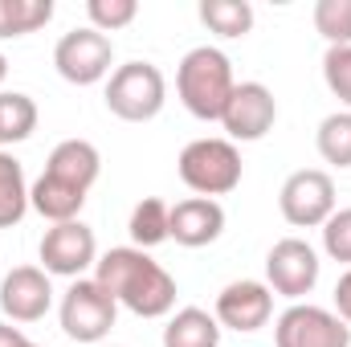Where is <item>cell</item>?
<instances>
[{
	"mask_svg": "<svg viewBox=\"0 0 351 347\" xmlns=\"http://www.w3.org/2000/svg\"><path fill=\"white\" fill-rule=\"evenodd\" d=\"M94 282L139 319H164L176 311V278L147 250H106L94 265Z\"/></svg>",
	"mask_w": 351,
	"mask_h": 347,
	"instance_id": "6da1fadb",
	"label": "cell"
},
{
	"mask_svg": "<svg viewBox=\"0 0 351 347\" xmlns=\"http://www.w3.org/2000/svg\"><path fill=\"white\" fill-rule=\"evenodd\" d=\"M233 86H237L233 62L217 45H196L176 66V94H180L184 110L200 123H221Z\"/></svg>",
	"mask_w": 351,
	"mask_h": 347,
	"instance_id": "7a4b0ae2",
	"label": "cell"
},
{
	"mask_svg": "<svg viewBox=\"0 0 351 347\" xmlns=\"http://www.w3.org/2000/svg\"><path fill=\"white\" fill-rule=\"evenodd\" d=\"M168 102L164 70L152 62H127L114 66L106 78V110L123 123H152Z\"/></svg>",
	"mask_w": 351,
	"mask_h": 347,
	"instance_id": "3957f363",
	"label": "cell"
},
{
	"mask_svg": "<svg viewBox=\"0 0 351 347\" xmlns=\"http://www.w3.org/2000/svg\"><path fill=\"white\" fill-rule=\"evenodd\" d=\"M180 180L196 192V196H229L241 184V152L229 139H192L180 160H176Z\"/></svg>",
	"mask_w": 351,
	"mask_h": 347,
	"instance_id": "277c9868",
	"label": "cell"
},
{
	"mask_svg": "<svg viewBox=\"0 0 351 347\" xmlns=\"http://www.w3.org/2000/svg\"><path fill=\"white\" fill-rule=\"evenodd\" d=\"M58 319H62V331H66L74 344H98V339H106V335L114 331L119 302H114L94 278H78V282L62 294Z\"/></svg>",
	"mask_w": 351,
	"mask_h": 347,
	"instance_id": "5b68a950",
	"label": "cell"
},
{
	"mask_svg": "<svg viewBox=\"0 0 351 347\" xmlns=\"http://www.w3.org/2000/svg\"><path fill=\"white\" fill-rule=\"evenodd\" d=\"M110 66H114V41L90 25L62 33V41L53 45V70L70 86H94L110 78Z\"/></svg>",
	"mask_w": 351,
	"mask_h": 347,
	"instance_id": "8992f818",
	"label": "cell"
},
{
	"mask_svg": "<svg viewBox=\"0 0 351 347\" xmlns=\"http://www.w3.org/2000/svg\"><path fill=\"white\" fill-rule=\"evenodd\" d=\"M278 208L294 229H323L335 213V180L323 168H298L286 176L278 192Z\"/></svg>",
	"mask_w": 351,
	"mask_h": 347,
	"instance_id": "52a82bcc",
	"label": "cell"
},
{
	"mask_svg": "<svg viewBox=\"0 0 351 347\" xmlns=\"http://www.w3.org/2000/svg\"><path fill=\"white\" fill-rule=\"evenodd\" d=\"M274 347H351V327L327 307L294 302L274 323Z\"/></svg>",
	"mask_w": 351,
	"mask_h": 347,
	"instance_id": "ba28073f",
	"label": "cell"
},
{
	"mask_svg": "<svg viewBox=\"0 0 351 347\" xmlns=\"http://www.w3.org/2000/svg\"><path fill=\"white\" fill-rule=\"evenodd\" d=\"M319 270H323V261L302 237H282L265 254V286L290 302H302L319 286Z\"/></svg>",
	"mask_w": 351,
	"mask_h": 347,
	"instance_id": "9c48e42d",
	"label": "cell"
},
{
	"mask_svg": "<svg viewBox=\"0 0 351 347\" xmlns=\"http://www.w3.org/2000/svg\"><path fill=\"white\" fill-rule=\"evenodd\" d=\"M41 270L53 274V278H82L90 265H98V241H94V229L86 221H62V225H49L41 246Z\"/></svg>",
	"mask_w": 351,
	"mask_h": 347,
	"instance_id": "30bf717a",
	"label": "cell"
},
{
	"mask_svg": "<svg viewBox=\"0 0 351 347\" xmlns=\"http://www.w3.org/2000/svg\"><path fill=\"white\" fill-rule=\"evenodd\" d=\"M274 123H278L274 90L262 86V82H237L229 102H225V115H221L229 143H258L274 131Z\"/></svg>",
	"mask_w": 351,
	"mask_h": 347,
	"instance_id": "8fae6325",
	"label": "cell"
},
{
	"mask_svg": "<svg viewBox=\"0 0 351 347\" xmlns=\"http://www.w3.org/2000/svg\"><path fill=\"white\" fill-rule=\"evenodd\" d=\"M213 315H217L221 327L241 331V335H254V331H262L265 323L274 319V290H269L265 282H254V278L229 282V286L217 294Z\"/></svg>",
	"mask_w": 351,
	"mask_h": 347,
	"instance_id": "7c38bea8",
	"label": "cell"
},
{
	"mask_svg": "<svg viewBox=\"0 0 351 347\" xmlns=\"http://www.w3.org/2000/svg\"><path fill=\"white\" fill-rule=\"evenodd\" d=\"M53 307V282L41 265H16L0 282V311L8 323H37Z\"/></svg>",
	"mask_w": 351,
	"mask_h": 347,
	"instance_id": "4fadbf2b",
	"label": "cell"
},
{
	"mask_svg": "<svg viewBox=\"0 0 351 347\" xmlns=\"http://www.w3.org/2000/svg\"><path fill=\"white\" fill-rule=\"evenodd\" d=\"M225 233V208L221 200H208V196H188V200H176L168 208V237L184 250H200V246H213L217 237Z\"/></svg>",
	"mask_w": 351,
	"mask_h": 347,
	"instance_id": "5bb4252c",
	"label": "cell"
},
{
	"mask_svg": "<svg viewBox=\"0 0 351 347\" xmlns=\"http://www.w3.org/2000/svg\"><path fill=\"white\" fill-rule=\"evenodd\" d=\"M45 172L58 176V180H66V184H74V188H82V192H90L94 180H98V172H102V156H98V147H94L90 139H62V143L49 152Z\"/></svg>",
	"mask_w": 351,
	"mask_h": 347,
	"instance_id": "9a60e30c",
	"label": "cell"
},
{
	"mask_svg": "<svg viewBox=\"0 0 351 347\" xmlns=\"http://www.w3.org/2000/svg\"><path fill=\"white\" fill-rule=\"evenodd\" d=\"M82 204H86V192L82 188H74V184H66V180H58V176H49V172H41L29 184V208L41 213L49 225L78 221Z\"/></svg>",
	"mask_w": 351,
	"mask_h": 347,
	"instance_id": "2e32d148",
	"label": "cell"
},
{
	"mask_svg": "<svg viewBox=\"0 0 351 347\" xmlns=\"http://www.w3.org/2000/svg\"><path fill=\"white\" fill-rule=\"evenodd\" d=\"M164 347H221V323L217 315L200 311V307H184L176 311L164 327Z\"/></svg>",
	"mask_w": 351,
	"mask_h": 347,
	"instance_id": "e0dca14e",
	"label": "cell"
},
{
	"mask_svg": "<svg viewBox=\"0 0 351 347\" xmlns=\"http://www.w3.org/2000/svg\"><path fill=\"white\" fill-rule=\"evenodd\" d=\"M29 213V184H25V168L12 152H0V229L21 225Z\"/></svg>",
	"mask_w": 351,
	"mask_h": 347,
	"instance_id": "ac0fdd59",
	"label": "cell"
},
{
	"mask_svg": "<svg viewBox=\"0 0 351 347\" xmlns=\"http://www.w3.org/2000/svg\"><path fill=\"white\" fill-rule=\"evenodd\" d=\"M37 131V102L21 90H4L0 94V152L8 143H25Z\"/></svg>",
	"mask_w": 351,
	"mask_h": 347,
	"instance_id": "d6986e66",
	"label": "cell"
},
{
	"mask_svg": "<svg viewBox=\"0 0 351 347\" xmlns=\"http://www.w3.org/2000/svg\"><path fill=\"white\" fill-rule=\"evenodd\" d=\"M200 21L217 37H245L254 29V4L250 0H200Z\"/></svg>",
	"mask_w": 351,
	"mask_h": 347,
	"instance_id": "ffe728a7",
	"label": "cell"
},
{
	"mask_svg": "<svg viewBox=\"0 0 351 347\" xmlns=\"http://www.w3.org/2000/svg\"><path fill=\"white\" fill-rule=\"evenodd\" d=\"M168 208L160 196H147L131 208V221H127V233L135 241V250H156L168 241Z\"/></svg>",
	"mask_w": 351,
	"mask_h": 347,
	"instance_id": "44dd1931",
	"label": "cell"
},
{
	"mask_svg": "<svg viewBox=\"0 0 351 347\" xmlns=\"http://www.w3.org/2000/svg\"><path fill=\"white\" fill-rule=\"evenodd\" d=\"M53 21V0H0V41L37 33Z\"/></svg>",
	"mask_w": 351,
	"mask_h": 347,
	"instance_id": "7402d4cb",
	"label": "cell"
},
{
	"mask_svg": "<svg viewBox=\"0 0 351 347\" xmlns=\"http://www.w3.org/2000/svg\"><path fill=\"white\" fill-rule=\"evenodd\" d=\"M315 147L327 164L335 168H351V110H335L319 123L315 131Z\"/></svg>",
	"mask_w": 351,
	"mask_h": 347,
	"instance_id": "603a6c76",
	"label": "cell"
},
{
	"mask_svg": "<svg viewBox=\"0 0 351 347\" xmlns=\"http://www.w3.org/2000/svg\"><path fill=\"white\" fill-rule=\"evenodd\" d=\"M311 16L327 45H351V0H315Z\"/></svg>",
	"mask_w": 351,
	"mask_h": 347,
	"instance_id": "cb8c5ba5",
	"label": "cell"
},
{
	"mask_svg": "<svg viewBox=\"0 0 351 347\" xmlns=\"http://www.w3.org/2000/svg\"><path fill=\"white\" fill-rule=\"evenodd\" d=\"M86 16H90V29L119 33L139 16V4L135 0H86Z\"/></svg>",
	"mask_w": 351,
	"mask_h": 347,
	"instance_id": "d4e9b609",
	"label": "cell"
},
{
	"mask_svg": "<svg viewBox=\"0 0 351 347\" xmlns=\"http://www.w3.org/2000/svg\"><path fill=\"white\" fill-rule=\"evenodd\" d=\"M323 82L343 106H351V45H331L323 53Z\"/></svg>",
	"mask_w": 351,
	"mask_h": 347,
	"instance_id": "484cf974",
	"label": "cell"
},
{
	"mask_svg": "<svg viewBox=\"0 0 351 347\" xmlns=\"http://www.w3.org/2000/svg\"><path fill=\"white\" fill-rule=\"evenodd\" d=\"M323 250L331 261H343L351 270V208H335L323 225Z\"/></svg>",
	"mask_w": 351,
	"mask_h": 347,
	"instance_id": "4316f807",
	"label": "cell"
},
{
	"mask_svg": "<svg viewBox=\"0 0 351 347\" xmlns=\"http://www.w3.org/2000/svg\"><path fill=\"white\" fill-rule=\"evenodd\" d=\"M335 315H339V319L351 327V270L339 278V282H335Z\"/></svg>",
	"mask_w": 351,
	"mask_h": 347,
	"instance_id": "83f0119b",
	"label": "cell"
},
{
	"mask_svg": "<svg viewBox=\"0 0 351 347\" xmlns=\"http://www.w3.org/2000/svg\"><path fill=\"white\" fill-rule=\"evenodd\" d=\"M25 339H29V335H25L21 327H12V323H0V347H21Z\"/></svg>",
	"mask_w": 351,
	"mask_h": 347,
	"instance_id": "f1b7e54d",
	"label": "cell"
},
{
	"mask_svg": "<svg viewBox=\"0 0 351 347\" xmlns=\"http://www.w3.org/2000/svg\"><path fill=\"white\" fill-rule=\"evenodd\" d=\"M4 74H8V62H4V53H0V82H4Z\"/></svg>",
	"mask_w": 351,
	"mask_h": 347,
	"instance_id": "f546056e",
	"label": "cell"
},
{
	"mask_svg": "<svg viewBox=\"0 0 351 347\" xmlns=\"http://www.w3.org/2000/svg\"><path fill=\"white\" fill-rule=\"evenodd\" d=\"M21 347H37V344H33V339H25V344H21Z\"/></svg>",
	"mask_w": 351,
	"mask_h": 347,
	"instance_id": "4dcf8cb0",
	"label": "cell"
}]
</instances>
